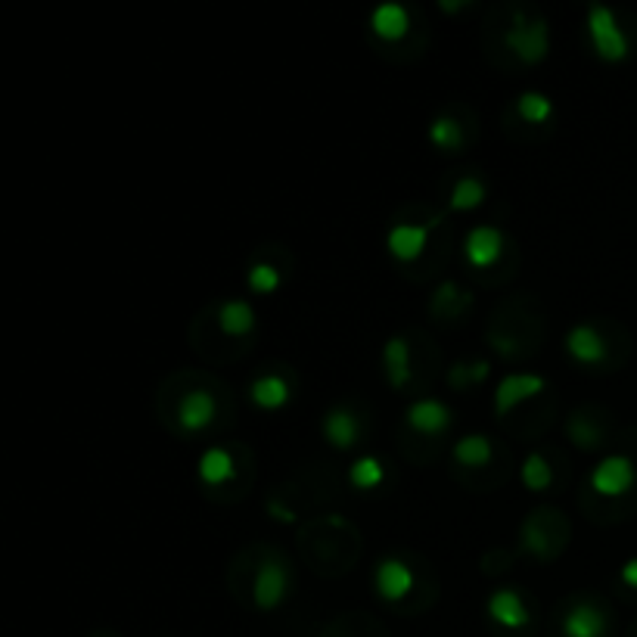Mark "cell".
Wrapping results in <instances>:
<instances>
[{"mask_svg":"<svg viewBox=\"0 0 637 637\" xmlns=\"http://www.w3.org/2000/svg\"><path fill=\"white\" fill-rule=\"evenodd\" d=\"M588 38H591V47L594 53L600 56V60L606 63H619L628 56V38L622 32V25L616 22V13L610 7H600L594 4L588 10Z\"/></svg>","mask_w":637,"mask_h":637,"instance_id":"1","label":"cell"},{"mask_svg":"<svg viewBox=\"0 0 637 637\" xmlns=\"http://www.w3.org/2000/svg\"><path fill=\"white\" fill-rule=\"evenodd\" d=\"M507 47L529 66L541 63L547 56V25L541 19L526 22L523 16H516V22L507 28Z\"/></svg>","mask_w":637,"mask_h":637,"instance_id":"2","label":"cell"},{"mask_svg":"<svg viewBox=\"0 0 637 637\" xmlns=\"http://www.w3.org/2000/svg\"><path fill=\"white\" fill-rule=\"evenodd\" d=\"M286 591H289L286 566L277 557L262 560V566H258V572H255V582H252V597H255L258 610H274V606H280Z\"/></svg>","mask_w":637,"mask_h":637,"instance_id":"3","label":"cell"},{"mask_svg":"<svg viewBox=\"0 0 637 637\" xmlns=\"http://www.w3.org/2000/svg\"><path fill=\"white\" fill-rule=\"evenodd\" d=\"M591 485L594 491H600L603 498H619L634 485V463L628 457H603L594 473H591Z\"/></svg>","mask_w":637,"mask_h":637,"instance_id":"4","label":"cell"},{"mask_svg":"<svg viewBox=\"0 0 637 637\" xmlns=\"http://www.w3.org/2000/svg\"><path fill=\"white\" fill-rule=\"evenodd\" d=\"M373 582H376V591H380L383 600L398 603L414 591V569L398 557H386L380 566H376Z\"/></svg>","mask_w":637,"mask_h":637,"instance_id":"5","label":"cell"},{"mask_svg":"<svg viewBox=\"0 0 637 637\" xmlns=\"http://www.w3.org/2000/svg\"><path fill=\"white\" fill-rule=\"evenodd\" d=\"M541 389H544V380L538 373H507L495 392V414H501V417L510 414L516 404L535 398Z\"/></svg>","mask_w":637,"mask_h":637,"instance_id":"6","label":"cell"},{"mask_svg":"<svg viewBox=\"0 0 637 637\" xmlns=\"http://www.w3.org/2000/svg\"><path fill=\"white\" fill-rule=\"evenodd\" d=\"M504 252V234L498 227H473L463 240V255L473 268H491Z\"/></svg>","mask_w":637,"mask_h":637,"instance_id":"7","label":"cell"},{"mask_svg":"<svg viewBox=\"0 0 637 637\" xmlns=\"http://www.w3.org/2000/svg\"><path fill=\"white\" fill-rule=\"evenodd\" d=\"M488 616L495 619L501 628L516 631V628L529 625V606L523 603V597H519L516 591L501 588V591H495L488 597Z\"/></svg>","mask_w":637,"mask_h":637,"instance_id":"8","label":"cell"},{"mask_svg":"<svg viewBox=\"0 0 637 637\" xmlns=\"http://www.w3.org/2000/svg\"><path fill=\"white\" fill-rule=\"evenodd\" d=\"M426 240H429L426 227H420V224H395L389 230V237H386V249H389L392 258H398V262H414V258L423 255Z\"/></svg>","mask_w":637,"mask_h":637,"instance_id":"9","label":"cell"},{"mask_svg":"<svg viewBox=\"0 0 637 637\" xmlns=\"http://www.w3.org/2000/svg\"><path fill=\"white\" fill-rule=\"evenodd\" d=\"M218 414V404L212 398V392L206 389H193L181 398L178 404V420L184 429H206Z\"/></svg>","mask_w":637,"mask_h":637,"instance_id":"10","label":"cell"},{"mask_svg":"<svg viewBox=\"0 0 637 637\" xmlns=\"http://www.w3.org/2000/svg\"><path fill=\"white\" fill-rule=\"evenodd\" d=\"M370 28L373 35H380L383 41H401L411 32V13L401 4H380L370 13Z\"/></svg>","mask_w":637,"mask_h":637,"instance_id":"11","label":"cell"},{"mask_svg":"<svg viewBox=\"0 0 637 637\" xmlns=\"http://www.w3.org/2000/svg\"><path fill=\"white\" fill-rule=\"evenodd\" d=\"M408 423H411V429L423 432V436H439V432L451 423V411L439 398H423L408 408Z\"/></svg>","mask_w":637,"mask_h":637,"instance_id":"12","label":"cell"},{"mask_svg":"<svg viewBox=\"0 0 637 637\" xmlns=\"http://www.w3.org/2000/svg\"><path fill=\"white\" fill-rule=\"evenodd\" d=\"M566 352L578 364H600L606 358V342H603V336L594 327L582 324V327H575V330L566 333Z\"/></svg>","mask_w":637,"mask_h":637,"instance_id":"13","label":"cell"},{"mask_svg":"<svg viewBox=\"0 0 637 637\" xmlns=\"http://www.w3.org/2000/svg\"><path fill=\"white\" fill-rule=\"evenodd\" d=\"M324 436L333 448L339 451H349L355 448L358 436H361V423L352 411H345V408H333L327 417H324Z\"/></svg>","mask_w":637,"mask_h":637,"instance_id":"14","label":"cell"},{"mask_svg":"<svg viewBox=\"0 0 637 637\" xmlns=\"http://www.w3.org/2000/svg\"><path fill=\"white\" fill-rule=\"evenodd\" d=\"M566 637H603L606 634V616L591 603H578L563 619Z\"/></svg>","mask_w":637,"mask_h":637,"instance_id":"15","label":"cell"},{"mask_svg":"<svg viewBox=\"0 0 637 637\" xmlns=\"http://www.w3.org/2000/svg\"><path fill=\"white\" fill-rule=\"evenodd\" d=\"M249 398H252L255 408H262V411H280L289 401V383L277 373L258 376V380L249 386Z\"/></svg>","mask_w":637,"mask_h":637,"instance_id":"16","label":"cell"},{"mask_svg":"<svg viewBox=\"0 0 637 637\" xmlns=\"http://www.w3.org/2000/svg\"><path fill=\"white\" fill-rule=\"evenodd\" d=\"M218 327L224 336H246L255 327V308L246 299H230L218 311Z\"/></svg>","mask_w":637,"mask_h":637,"instance_id":"17","label":"cell"},{"mask_svg":"<svg viewBox=\"0 0 637 637\" xmlns=\"http://www.w3.org/2000/svg\"><path fill=\"white\" fill-rule=\"evenodd\" d=\"M199 479L206 485H224L234 479L237 473V463H234V454L224 451V448H209L206 454L199 457Z\"/></svg>","mask_w":637,"mask_h":637,"instance_id":"18","label":"cell"},{"mask_svg":"<svg viewBox=\"0 0 637 637\" xmlns=\"http://www.w3.org/2000/svg\"><path fill=\"white\" fill-rule=\"evenodd\" d=\"M386 373H389V383L395 389H404L411 380V349H408V339H389L386 342Z\"/></svg>","mask_w":637,"mask_h":637,"instance_id":"19","label":"cell"},{"mask_svg":"<svg viewBox=\"0 0 637 637\" xmlns=\"http://www.w3.org/2000/svg\"><path fill=\"white\" fill-rule=\"evenodd\" d=\"M485 202V184L479 178H460L451 190V209L454 212H473Z\"/></svg>","mask_w":637,"mask_h":637,"instance_id":"20","label":"cell"},{"mask_svg":"<svg viewBox=\"0 0 637 637\" xmlns=\"http://www.w3.org/2000/svg\"><path fill=\"white\" fill-rule=\"evenodd\" d=\"M454 460L463 467H485L491 460V442L485 436H463L454 445Z\"/></svg>","mask_w":637,"mask_h":637,"instance_id":"21","label":"cell"},{"mask_svg":"<svg viewBox=\"0 0 637 637\" xmlns=\"http://www.w3.org/2000/svg\"><path fill=\"white\" fill-rule=\"evenodd\" d=\"M386 479V467L376 457H358L349 470V482L361 491H370Z\"/></svg>","mask_w":637,"mask_h":637,"instance_id":"22","label":"cell"},{"mask_svg":"<svg viewBox=\"0 0 637 637\" xmlns=\"http://www.w3.org/2000/svg\"><path fill=\"white\" fill-rule=\"evenodd\" d=\"M516 109H519V115H523V119L532 122V125H541V122L550 119V115H554V103H550V97H544V94H538V91L519 94Z\"/></svg>","mask_w":637,"mask_h":637,"instance_id":"23","label":"cell"},{"mask_svg":"<svg viewBox=\"0 0 637 637\" xmlns=\"http://www.w3.org/2000/svg\"><path fill=\"white\" fill-rule=\"evenodd\" d=\"M519 479H523V485L532 491H544L550 485V479H554V473H550V463L541 454H529L523 470H519Z\"/></svg>","mask_w":637,"mask_h":637,"instance_id":"24","label":"cell"},{"mask_svg":"<svg viewBox=\"0 0 637 637\" xmlns=\"http://www.w3.org/2000/svg\"><path fill=\"white\" fill-rule=\"evenodd\" d=\"M429 140L442 150H457L463 143V134H460V125L451 119V115H439V119L429 125Z\"/></svg>","mask_w":637,"mask_h":637,"instance_id":"25","label":"cell"},{"mask_svg":"<svg viewBox=\"0 0 637 637\" xmlns=\"http://www.w3.org/2000/svg\"><path fill=\"white\" fill-rule=\"evenodd\" d=\"M246 283H249L252 293L268 296V293H274V289L280 286V271L271 262H255L249 268V274H246Z\"/></svg>","mask_w":637,"mask_h":637,"instance_id":"26","label":"cell"},{"mask_svg":"<svg viewBox=\"0 0 637 637\" xmlns=\"http://www.w3.org/2000/svg\"><path fill=\"white\" fill-rule=\"evenodd\" d=\"M622 582H625L628 588H637V560H628V563L622 566Z\"/></svg>","mask_w":637,"mask_h":637,"instance_id":"27","label":"cell"},{"mask_svg":"<svg viewBox=\"0 0 637 637\" xmlns=\"http://www.w3.org/2000/svg\"><path fill=\"white\" fill-rule=\"evenodd\" d=\"M460 7H463V4H448V0H442V4H439V10H442V13H457Z\"/></svg>","mask_w":637,"mask_h":637,"instance_id":"28","label":"cell"}]
</instances>
